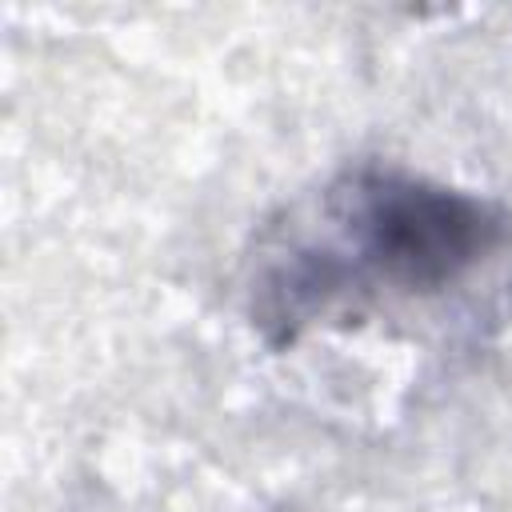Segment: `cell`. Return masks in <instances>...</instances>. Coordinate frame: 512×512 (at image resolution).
<instances>
[{
  "instance_id": "6da1fadb",
  "label": "cell",
  "mask_w": 512,
  "mask_h": 512,
  "mask_svg": "<svg viewBox=\"0 0 512 512\" xmlns=\"http://www.w3.org/2000/svg\"><path fill=\"white\" fill-rule=\"evenodd\" d=\"M508 240L500 204L404 168L356 164L320 192L316 216L268 252L252 320L272 344H292L352 296H440Z\"/></svg>"
}]
</instances>
